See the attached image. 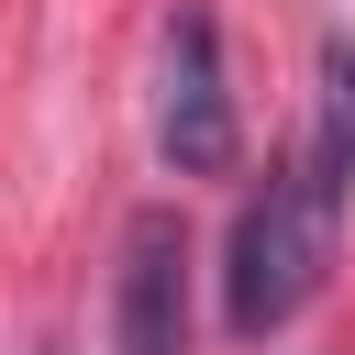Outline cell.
<instances>
[{
	"instance_id": "cell-1",
	"label": "cell",
	"mask_w": 355,
	"mask_h": 355,
	"mask_svg": "<svg viewBox=\"0 0 355 355\" xmlns=\"http://www.w3.org/2000/svg\"><path fill=\"white\" fill-rule=\"evenodd\" d=\"M333 222H344V166L333 155H288L244 211H233V244H222V322L244 344H266L333 266Z\"/></svg>"
},
{
	"instance_id": "cell-2",
	"label": "cell",
	"mask_w": 355,
	"mask_h": 355,
	"mask_svg": "<svg viewBox=\"0 0 355 355\" xmlns=\"http://www.w3.org/2000/svg\"><path fill=\"white\" fill-rule=\"evenodd\" d=\"M155 144H166L178 178H222V166L244 155V122H233V89H222V33H211V11H178V22H166Z\"/></svg>"
},
{
	"instance_id": "cell-3",
	"label": "cell",
	"mask_w": 355,
	"mask_h": 355,
	"mask_svg": "<svg viewBox=\"0 0 355 355\" xmlns=\"http://www.w3.org/2000/svg\"><path fill=\"white\" fill-rule=\"evenodd\" d=\"M111 344H122V355H189V222H178V211H133V222H122Z\"/></svg>"
}]
</instances>
